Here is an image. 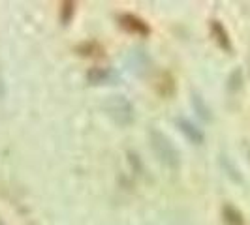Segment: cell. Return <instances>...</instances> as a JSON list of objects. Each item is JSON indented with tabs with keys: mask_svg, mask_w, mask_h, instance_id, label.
Instances as JSON below:
<instances>
[{
	"mask_svg": "<svg viewBox=\"0 0 250 225\" xmlns=\"http://www.w3.org/2000/svg\"><path fill=\"white\" fill-rule=\"evenodd\" d=\"M0 225H4V224H2V220H0Z\"/></svg>",
	"mask_w": 250,
	"mask_h": 225,
	"instance_id": "7c38bea8",
	"label": "cell"
},
{
	"mask_svg": "<svg viewBox=\"0 0 250 225\" xmlns=\"http://www.w3.org/2000/svg\"><path fill=\"white\" fill-rule=\"evenodd\" d=\"M119 25L123 26L126 32L136 34V36L145 38L150 34L149 25H147L143 19H139L138 15H132V13H123V15H119Z\"/></svg>",
	"mask_w": 250,
	"mask_h": 225,
	"instance_id": "3957f363",
	"label": "cell"
},
{
	"mask_svg": "<svg viewBox=\"0 0 250 225\" xmlns=\"http://www.w3.org/2000/svg\"><path fill=\"white\" fill-rule=\"evenodd\" d=\"M6 96V85H4V79L0 77V98H4Z\"/></svg>",
	"mask_w": 250,
	"mask_h": 225,
	"instance_id": "8fae6325",
	"label": "cell"
},
{
	"mask_svg": "<svg viewBox=\"0 0 250 225\" xmlns=\"http://www.w3.org/2000/svg\"><path fill=\"white\" fill-rule=\"evenodd\" d=\"M177 126H179V130L185 133V137H187L190 143H196V145H201V143H203V139H205L203 131H201L198 126L192 124L190 120H187V118H177Z\"/></svg>",
	"mask_w": 250,
	"mask_h": 225,
	"instance_id": "5b68a950",
	"label": "cell"
},
{
	"mask_svg": "<svg viewBox=\"0 0 250 225\" xmlns=\"http://www.w3.org/2000/svg\"><path fill=\"white\" fill-rule=\"evenodd\" d=\"M117 79V74L111 68H92L87 74V81L92 85H109Z\"/></svg>",
	"mask_w": 250,
	"mask_h": 225,
	"instance_id": "277c9868",
	"label": "cell"
},
{
	"mask_svg": "<svg viewBox=\"0 0 250 225\" xmlns=\"http://www.w3.org/2000/svg\"><path fill=\"white\" fill-rule=\"evenodd\" d=\"M211 34L213 38L216 39V43L222 47L224 51H231V41H229V36H228V32H226V28L218 21H213L211 23Z\"/></svg>",
	"mask_w": 250,
	"mask_h": 225,
	"instance_id": "8992f818",
	"label": "cell"
},
{
	"mask_svg": "<svg viewBox=\"0 0 250 225\" xmlns=\"http://www.w3.org/2000/svg\"><path fill=\"white\" fill-rule=\"evenodd\" d=\"M192 103H194V107L200 111L201 118H205V120H209V118H211V114H209V109L203 105V100H201L198 94H194V96H192Z\"/></svg>",
	"mask_w": 250,
	"mask_h": 225,
	"instance_id": "9c48e42d",
	"label": "cell"
},
{
	"mask_svg": "<svg viewBox=\"0 0 250 225\" xmlns=\"http://www.w3.org/2000/svg\"><path fill=\"white\" fill-rule=\"evenodd\" d=\"M222 218H224L226 225H245L243 214L239 212L235 206H231V205H226L224 208H222Z\"/></svg>",
	"mask_w": 250,
	"mask_h": 225,
	"instance_id": "52a82bcc",
	"label": "cell"
},
{
	"mask_svg": "<svg viewBox=\"0 0 250 225\" xmlns=\"http://www.w3.org/2000/svg\"><path fill=\"white\" fill-rule=\"evenodd\" d=\"M104 109L107 111V114L117 124L121 126H128L134 120V107L125 96H111L104 103Z\"/></svg>",
	"mask_w": 250,
	"mask_h": 225,
	"instance_id": "7a4b0ae2",
	"label": "cell"
},
{
	"mask_svg": "<svg viewBox=\"0 0 250 225\" xmlns=\"http://www.w3.org/2000/svg\"><path fill=\"white\" fill-rule=\"evenodd\" d=\"M77 51H79L81 55H85V56H100V55H104V49H102L96 41H90V43L85 41V43H81V45L77 47Z\"/></svg>",
	"mask_w": 250,
	"mask_h": 225,
	"instance_id": "ba28073f",
	"label": "cell"
},
{
	"mask_svg": "<svg viewBox=\"0 0 250 225\" xmlns=\"http://www.w3.org/2000/svg\"><path fill=\"white\" fill-rule=\"evenodd\" d=\"M149 137H150V145H152V150H154L156 158H158L166 167L177 169L179 163H181V156H179L177 149L173 147V143L169 141V137L164 135L162 131H158V130H150Z\"/></svg>",
	"mask_w": 250,
	"mask_h": 225,
	"instance_id": "6da1fadb",
	"label": "cell"
},
{
	"mask_svg": "<svg viewBox=\"0 0 250 225\" xmlns=\"http://www.w3.org/2000/svg\"><path fill=\"white\" fill-rule=\"evenodd\" d=\"M74 8H75L74 2H62V8H61V19H62L64 25L72 19V15H74Z\"/></svg>",
	"mask_w": 250,
	"mask_h": 225,
	"instance_id": "30bf717a",
	"label": "cell"
}]
</instances>
